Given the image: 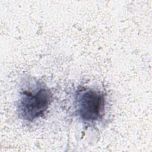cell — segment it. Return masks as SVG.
I'll list each match as a JSON object with an SVG mask.
<instances>
[{
    "mask_svg": "<svg viewBox=\"0 0 152 152\" xmlns=\"http://www.w3.org/2000/svg\"><path fill=\"white\" fill-rule=\"evenodd\" d=\"M53 94L42 81L28 78L21 86L17 103L19 118L27 122H33L44 117L51 104Z\"/></svg>",
    "mask_w": 152,
    "mask_h": 152,
    "instance_id": "6da1fadb",
    "label": "cell"
},
{
    "mask_svg": "<svg viewBox=\"0 0 152 152\" xmlns=\"http://www.w3.org/2000/svg\"><path fill=\"white\" fill-rule=\"evenodd\" d=\"M106 104V94L99 89L80 86L74 93V113L85 124H95L101 122L105 115Z\"/></svg>",
    "mask_w": 152,
    "mask_h": 152,
    "instance_id": "7a4b0ae2",
    "label": "cell"
}]
</instances>
